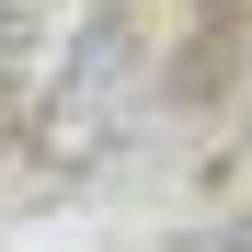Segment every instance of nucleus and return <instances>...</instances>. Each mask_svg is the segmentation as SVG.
<instances>
[{
    "mask_svg": "<svg viewBox=\"0 0 252 252\" xmlns=\"http://www.w3.org/2000/svg\"><path fill=\"white\" fill-rule=\"evenodd\" d=\"M126 92H138V46H126V23H80L69 80L46 92V126H34V149H46V160H92L115 126H126Z\"/></svg>",
    "mask_w": 252,
    "mask_h": 252,
    "instance_id": "obj_1",
    "label": "nucleus"
},
{
    "mask_svg": "<svg viewBox=\"0 0 252 252\" xmlns=\"http://www.w3.org/2000/svg\"><path fill=\"white\" fill-rule=\"evenodd\" d=\"M206 252H252V229H241V241H206Z\"/></svg>",
    "mask_w": 252,
    "mask_h": 252,
    "instance_id": "obj_2",
    "label": "nucleus"
}]
</instances>
